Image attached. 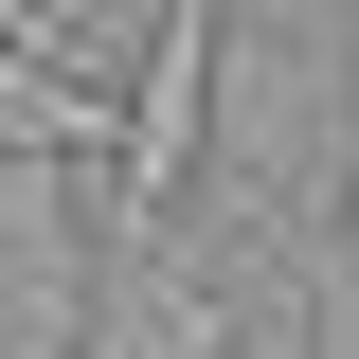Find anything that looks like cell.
<instances>
[{
  "label": "cell",
  "mask_w": 359,
  "mask_h": 359,
  "mask_svg": "<svg viewBox=\"0 0 359 359\" xmlns=\"http://www.w3.org/2000/svg\"><path fill=\"white\" fill-rule=\"evenodd\" d=\"M198 126H216V0H162L126 108H108V252H162L198 198Z\"/></svg>",
  "instance_id": "6da1fadb"
}]
</instances>
